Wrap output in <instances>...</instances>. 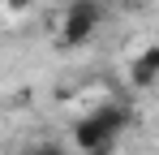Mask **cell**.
Masks as SVG:
<instances>
[{"mask_svg":"<svg viewBox=\"0 0 159 155\" xmlns=\"http://www.w3.org/2000/svg\"><path fill=\"white\" fill-rule=\"evenodd\" d=\"M129 82L138 86V91H151V86L159 82V43H151V48H142L138 56H133Z\"/></svg>","mask_w":159,"mask_h":155,"instance_id":"obj_3","label":"cell"},{"mask_svg":"<svg viewBox=\"0 0 159 155\" xmlns=\"http://www.w3.org/2000/svg\"><path fill=\"white\" fill-rule=\"evenodd\" d=\"M26 155H69V147H60V142H34Z\"/></svg>","mask_w":159,"mask_h":155,"instance_id":"obj_4","label":"cell"},{"mask_svg":"<svg viewBox=\"0 0 159 155\" xmlns=\"http://www.w3.org/2000/svg\"><path fill=\"white\" fill-rule=\"evenodd\" d=\"M133 125V112L125 103H99L95 112H86L78 125H73V151L86 155V151H112L116 147V138Z\"/></svg>","mask_w":159,"mask_h":155,"instance_id":"obj_1","label":"cell"},{"mask_svg":"<svg viewBox=\"0 0 159 155\" xmlns=\"http://www.w3.org/2000/svg\"><path fill=\"white\" fill-rule=\"evenodd\" d=\"M26 4H30V0H9V13H22Z\"/></svg>","mask_w":159,"mask_h":155,"instance_id":"obj_5","label":"cell"},{"mask_svg":"<svg viewBox=\"0 0 159 155\" xmlns=\"http://www.w3.org/2000/svg\"><path fill=\"white\" fill-rule=\"evenodd\" d=\"M86 155H116V151H86Z\"/></svg>","mask_w":159,"mask_h":155,"instance_id":"obj_6","label":"cell"},{"mask_svg":"<svg viewBox=\"0 0 159 155\" xmlns=\"http://www.w3.org/2000/svg\"><path fill=\"white\" fill-rule=\"evenodd\" d=\"M103 26V0H69L65 17H60V48H82L95 39V30Z\"/></svg>","mask_w":159,"mask_h":155,"instance_id":"obj_2","label":"cell"}]
</instances>
